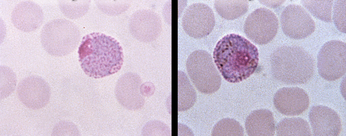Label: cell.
<instances>
[{
    "mask_svg": "<svg viewBox=\"0 0 346 136\" xmlns=\"http://www.w3.org/2000/svg\"><path fill=\"white\" fill-rule=\"evenodd\" d=\"M213 56L220 74L231 83L249 78L256 70L259 60L257 48L235 34L226 35L217 43Z\"/></svg>",
    "mask_w": 346,
    "mask_h": 136,
    "instance_id": "obj_1",
    "label": "cell"
},
{
    "mask_svg": "<svg viewBox=\"0 0 346 136\" xmlns=\"http://www.w3.org/2000/svg\"><path fill=\"white\" fill-rule=\"evenodd\" d=\"M78 54L82 70L94 78L118 72L124 61L120 43L114 38L99 32H92L82 38Z\"/></svg>",
    "mask_w": 346,
    "mask_h": 136,
    "instance_id": "obj_2",
    "label": "cell"
},
{
    "mask_svg": "<svg viewBox=\"0 0 346 136\" xmlns=\"http://www.w3.org/2000/svg\"><path fill=\"white\" fill-rule=\"evenodd\" d=\"M271 69L273 77L288 84H305L313 77L315 63L311 55L297 46H283L271 54Z\"/></svg>",
    "mask_w": 346,
    "mask_h": 136,
    "instance_id": "obj_3",
    "label": "cell"
},
{
    "mask_svg": "<svg viewBox=\"0 0 346 136\" xmlns=\"http://www.w3.org/2000/svg\"><path fill=\"white\" fill-rule=\"evenodd\" d=\"M81 34L73 22L65 18H55L46 23L40 32L43 49L54 56H67L77 48Z\"/></svg>",
    "mask_w": 346,
    "mask_h": 136,
    "instance_id": "obj_4",
    "label": "cell"
},
{
    "mask_svg": "<svg viewBox=\"0 0 346 136\" xmlns=\"http://www.w3.org/2000/svg\"><path fill=\"white\" fill-rule=\"evenodd\" d=\"M188 74L197 90L205 94L217 92L221 84V78L211 54L204 50H196L187 58Z\"/></svg>",
    "mask_w": 346,
    "mask_h": 136,
    "instance_id": "obj_5",
    "label": "cell"
},
{
    "mask_svg": "<svg viewBox=\"0 0 346 136\" xmlns=\"http://www.w3.org/2000/svg\"><path fill=\"white\" fill-rule=\"evenodd\" d=\"M317 66L320 75L327 80L342 77L346 70V43L339 40L326 42L318 54Z\"/></svg>",
    "mask_w": 346,
    "mask_h": 136,
    "instance_id": "obj_6",
    "label": "cell"
},
{
    "mask_svg": "<svg viewBox=\"0 0 346 136\" xmlns=\"http://www.w3.org/2000/svg\"><path fill=\"white\" fill-rule=\"evenodd\" d=\"M279 22L275 14L265 8H258L247 18L244 26L246 36L254 43L266 44L275 37Z\"/></svg>",
    "mask_w": 346,
    "mask_h": 136,
    "instance_id": "obj_7",
    "label": "cell"
},
{
    "mask_svg": "<svg viewBox=\"0 0 346 136\" xmlns=\"http://www.w3.org/2000/svg\"><path fill=\"white\" fill-rule=\"evenodd\" d=\"M215 24L212 8L201 2L194 3L186 9L182 20L185 32L190 36L200 38L209 35Z\"/></svg>",
    "mask_w": 346,
    "mask_h": 136,
    "instance_id": "obj_8",
    "label": "cell"
},
{
    "mask_svg": "<svg viewBox=\"0 0 346 136\" xmlns=\"http://www.w3.org/2000/svg\"><path fill=\"white\" fill-rule=\"evenodd\" d=\"M281 23L284 33L288 37L305 38L315 31V22L309 14L301 6L288 5L282 11Z\"/></svg>",
    "mask_w": 346,
    "mask_h": 136,
    "instance_id": "obj_9",
    "label": "cell"
},
{
    "mask_svg": "<svg viewBox=\"0 0 346 136\" xmlns=\"http://www.w3.org/2000/svg\"><path fill=\"white\" fill-rule=\"evenodd\" d=\"M16 94L24 106L32 110H39L48 103L51 90L44 79L39 76L32 75L19 82Z\"/></svg>",
    "mask_w": 346,
    "mask_h": 136,
    "instance_id": "obj_10",
    "label": "cell"
},
{
    "mask_svg": "<svg viewBox=\"0 0 346 136\" xmlns=\"http://www.w3.org/2000/svg\"><path fill=\"white\" fill-rule=\"evenodd\" d=\"M130 34L137 40L144 42L155 40L162 30L159 16L151 10L140 9L132 14L129 20Z\"/></svg>",
    "mask_w": 346,
    "mask_h": 136,
    "instance_id": "obj_11",
    "label": "cell"
},
{
    "mask_svg": "<svg viewBox=\"0 0 346 136\" xmlns=\"http://www.w3.org/2000/svg\"><path fill=\"white\" fill-rule=\"evenodd\" d=\"M142 80L135 72H128L118 80L115 94L118 102L125 108L136 110L143 108L145 104L144 96L141 93Z\"/></svg>",
    "mask_w": 346,
    "mask_h": 136,
    "instance_id": "obj_12",
    "label": "cell"
},
{
    "mask_svg": "<svg viewBox=\"0 0 346 136\" xmlns=\"http://www.w3.org/2000/svg\"><path fill=\"white\" fill-rule=\"evenodd\" d=\"M273 102L277 110L286 116H297L303 113L309 106L308 94L297 87L280 88L274 96Z\"/></svg>",
    "mask_w": 346,
    "mask_h": 136,
    "instance_id": "obj_13",
    "label": "cell"
},
{
    "mask_svg": "<svg viewBox=\"0 0 346 136\" xmlns=\"http://www.w3.org/2000/svg\"><path fill=\"white\" fill-rule=\"evenodd\" d=\"M309 118L315 136H338L342 130L340 116L332 108L323 105L312 107Z\"/></svg>",
    "mask_w": 346,
    "mask_h": 136,
    "instance_id": "obj_14",
    "label": "cell"
},
{
    "mask_svg": "<svg viewBox=\"0 0 346 136\" xmlns=\"http://www.w3.org/2000/svg\"><path fill=\"white\" fill-rule=\"evenodd\" d=\"M41 6L32 0H23L17 3L11 14V21L18 30L25 32L35 30L43 20Z\"/></svg>",
    "mask_w": 346,
    "mask_h": 136,
    "instance_id": "obj_15",
    "label": "cell"
},
{
    "mask_svg": "<svg viewBox=\"0 0 346 136\" xmlns=\"http://www.w3.org/2000/svg\"><path fill=\"white\" fill-rule=\"evenodd\" d=\"M245 128L249 136H274L275 124L273 113L267 109L253 111L246 118Z\"/></svg>",
    "mask_w": 346,
    "mask_h": 136,
    "instance_id": "obj_16",
    "label": "cell"
},
{
    "mask_svg": "<svg viewBox=\"0 0 346 136\" xmlns=\"http://www.w3.org/2000/svg\"><path fill=\"white\" fill-rule=\"evenodd\" d=\"M214 6L217 13L227 20L241 17L248 10L249 3L243 0H216Z\"/></svg>",
    "mask_w": 346,
    "mask_h": 136,
    "instance_id": "obj_17",
    "label": "cell"
},
{
    "mask_svg": "<svg viewBox=\"0 0 346 136\" xmlns=\"http://www.w3.org/2000/svg\"><path fill=\"white\" fill-rule=\"evenodd\" d=\"M277 136H310L311 130L308 122L301 118H287L276 126Z\"/></svg>",
    "mask_w": 346,
    "mask_h": 136,
    "instance_id": "obj_18",
    "label": "cell"
},
{
    "mask_svg": "<svg viewBox=\"0 0 346 136\" xmlns=\"http://www.w3.org/2000/svg\"><path fill=\"white\" fill-rule=\"evenodd\" d=\"M179 112L189 110L194 104L196 100V94L186 74L181 70L178 72Z\"/></svg>",
    "mask_w": 346,
    "mask_h": 136,
    "instance_id": "obj_19",
    "label": "cell"
},
{
    "mask_svg": "<svg viewBox=\"0 0 346 136\" xmlns=\"http://www.w3.org/2000/svg\"><path fill=\"white\" fill-rule=\"evenodd\" d=\"M301 2L317 18L326 22H332L333 0H304Z\"/></svg>",
    "mask_w": 346,
    "mask_h": 136,
    "instance_id": "obj_20",
    "label": "cell"
},
{
    "mask_svg": "<svg viewBox=\"0 0 346 136\" xmlns=\"http://www.w3.org/2000/svg\"><path fill=\"white\" fill-rule=\"evenodd\" d=\"M90 0H60L58 6L62 13L70 19H76L83 16L88 10Z\"/></svg>",
    "mask_w": 346,
    "mask_h": 136,
    "instance_id": "obj_21",
    "label": "cell"
},
{
    "mask_svg": "<svg viewBox=\"0 0 346 136\" xmlns=\"http://www.w3.org/2000/svg\"><path fill=\"white\" fill-rule=\"evenodd\" d=\"M244 130L240 124L231 118H224L219 121L214 126L212 136H243Z\"/></svg>",
    "mask_w": 346,
    "mask_h": 136,
    "instance_id": "obj_22",
    "label": "cell"
},
{
    "mask_svg": "<svg viewBox=\"0 0 346 136\" xmlns=\"http://www.w3.org/2000/svg\"><path fill=\"white\" fill-rule=\"evenodd\" d=\"M96 6L101 12L108 16H115L126 10L130 6L126 0H95Z\"/></svg>",
    "mask_w": 346,
    "mask_h": 136,
    "instance_id": "obj_23",
    "label": "cell"
},
{
    "mask_svg": "<svg viewBox=\"0 0 346 136\" xmlns=\"http://www.w3.org/2000/svg\"><path fill=\"white\" fill-rule=\"evenodd\" d=\"M333 20L337 28L346 33V0L335 1Z\"/></svg>",
    "mask_w": 346,
    "mask_h": 136,
    "instance_id": "obj_24",
    "label": "cell"
},
{
    "mask_svg": "<svg viewBox=\"0 0 346 136\" xmlns=\"http://www.w3.org/2000/svg\"><path fill=\"white\" fill-rule=\"evenodd\" d=\"M76 126L67 121H61L56 124L52 130V136L79 135Z\"/></svg>",
    "mask_w": 346,
    "mask_h": 136,
    "instance_id": "obj_25",
    "label": "cell"
}]
</instances>
